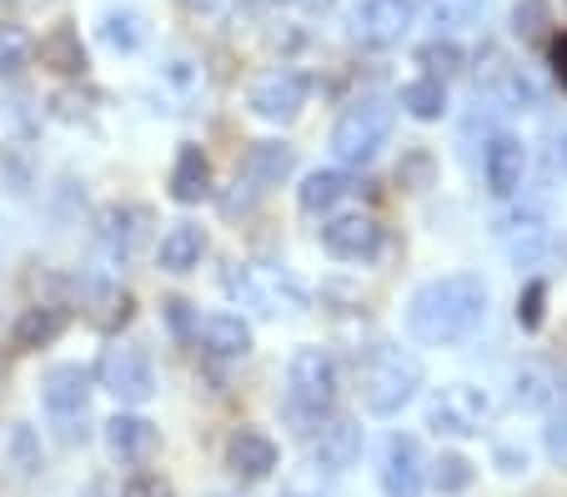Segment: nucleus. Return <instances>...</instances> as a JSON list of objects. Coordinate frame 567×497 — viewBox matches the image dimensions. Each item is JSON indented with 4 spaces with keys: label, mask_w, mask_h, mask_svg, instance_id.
<instances>
[{
    "label": "nucleus",
    "mask_w": 567,
    "mask_h": 497,
    "mask_svg": "<svg viewBox=\"0 0 567 497\" xmlns=\"http://www.w3.org/2000/svg\"><path fill=\"white\" fill-rule=\"evenodd\" d=\"M151 241V211L146 206H111L96 217V247L106 251V261H136Z\"/></svg>",
    "instance_id": "11"
},
{
    "label": "nucleus",
    "mask_w": 567,
    "mask_h": 497,
    "mask_svg": "<svg viewBox=\"0 0 567 497\" xmlns=\"http://www.w3.org/2000/svg\"><path fill=\"white\" fill-rule=\"evenodd\" d=\"M543 453L553 457V467H563V473H567V412H557V417L547 422V433H543Z\"/></svg>",
    "instance_id": "38"
},
{
    "label": "nucleus",
    "mask_w": 567,
    "mask_h": 497,
    "mask_svg": "<svg viewBox=\"0 0 567 497\" xmlns=\"http://www.w3.org/2000/svg\"><path fill=\"white\" fill-rule=\"evenodd\" d=\"M527 176V146L513 131H493L487 136V152H482V182L493 196H517Z\"/></svg>",
    "instance_id": "15"
},
{
    "label": "nucleus",
    "mask_w": 567,
    "mask_h": 497,
    "mask_svg": "<svg viewBox=\"0 0 567 497\" xmlns=\"http://www.w3.org/2000/svg\"><path fill=\"white\" fill-rule=\"evenodd\" d=\"M321 247L332 251L337 261H372L382 251V221L367 211H337L321 227Z\"/></svg>",
    "instance_id": "14"
},
{
    "label": "nucleus",
    "mask_w": 567,
    "mask_h": 497,
    "mask_svg": "<svg viewBox=\"0 0 567 497\" xmlns=\"http://www.w3.org/2000/svg\"><path fill=\"white\" fill-rule=\"evenodd\" d=\"M417 15H422V0H357L352 35L367 51H392V45L408 41Z\"/></svg>",
    "instance_id": "10"
},
{
    "label": "nucleus",
    "mask_w": 567,
    "mask_h": 497,
    "mask_svg": "<svg viewBox=\"0 0 567 497\" xmlns=\"http://www.w3.org/2000/svg\"><path fill=\"white\" fill-rule=\"evenodd\" d=\"M81 312L96 332H116L131 322V292L121 281H86V297H81Z\"/></svg>",
    "instance_id": "22"
},
{
    "label": "nucleus",
    "mask_w": 567,
    "mask_h": 497,
    "mask_svg": "<svg viewBox=\"0 0 567 497\" xmlns=\"http://www.w3.org/2000/svg\"><path fill=\"white\" fill-rule=\"evenodd\" d=\"M497 463H503V473H527V453H513V447H503V453H497Z\"/></svg>",
    "instance_id": "43"
},
{
    "label": "nucleus",
    "mask_w": 567,
    "mask_h": 497,
    "mask_svg": "<svg viewBox=\"0 0 567 497\" xmlns=\"http://www.w3.org/2000/svg\"><path fill=\"white\" fill-rule=\"evenodd\" d=\"M547 392H553V367H543V362H523V367H517V377H513L517 407L547 412Z\"/></svg>",
    "instance_id": "31"
},
{
    "label": "nucleus",
    "mask_w": 567,
    "mask_h": 497,
    "mask_svg": "<svg viewBox=\"0 0 567 497\" xmlns=\"http://www.w3.org/2000/svg\"><path fill=\"white\" fill-rule=\"evenodd\" d=\"M553 76L563 81V91H567V31L553 41Z\"/></svg>",
    "instance_id": "42"
},
{
    "label": "nucleus",
    "mask_w": 567,
    "mask_h": 497,
    "mask_svg": "<svg viewBox=\"0 0 567 497\" xmlns=\"http://www.w3.org/2000/svg\"><path fill=\"white\" fill-rule=\"evenodd\" d=\"M61 327H65V307H25V317H21L11 342H16V352H31V346L61 336Z\"/></svg>",
    "instance_id": "28"
},
{
    "label": "nucleus",
    "mask_w": 567,
    "mask_h": 497,
    "mask_svg": "<svg viewBox=\"0 0 567 497\" xmlns=\"http://www.w3.org/2000/svg\"><path fill=\"white\" fill-rule=\"evenodd\" d=\"M96 382L116 402H126V407H141V402L156 397V367H151L146 346H136V342L106 346V352H101V362H96Z\"/></svg>",
    "instance_id": "8"
},
{
    "label": "nucleus",
    "mask_w": 567,
    "mask_h": 497,
    "mask_svg": "<svg viewBox=\"0 0 567 497\" xmlns=\"http://www.w3.org/2000/svg\"><path fill=\"white\" fill-rule=\"evenodd\" d=\"M202 257H206V231L196 227V221H176V227L156 241V267L176 271V277H182V271H196Z\"/></svg>",
    "instance_id": "23"
},
{
    "label": "nucleus",
    "mask_w": 567,
    "mask_h": 497,
    "mask_svg": "<svg viewBox=\"0 0 567 497\" xmlns=\"http://www.w3.org/2000/svg\"><path fill=\"white\" fill-rule=\"evenodd\" d=\"M291 166H297L291 146H281V141H257V146L247 152V162H241V172H236V186L271 191V186H281L291 176Z\"/></svg>",
    "instance_id": "20"
},
{
    "label": "nucleus",
    "mask_w": 567,
    "mask_h": 497,
    "mask_svg": "<svg viewBox=\"0 0 567 497\" xmlns=\"http://www.w3.org/2000/svg\"><path fill=\"white\" fill-rule=\"evenodd\" d=\"M31 61H35L31 31H25V25H16V21H0V81H16Z\"/></svg>",
    "instance_id": "29"
},
{
    "label": "nucleus",
    "mask_w": 567,
    "mask_h": 497,
    "mask_svg": "<svg viewBox=\"0 0 567 497\" xmlns=\"http://www.w3.org/2000/svg\"><path fill=\"white\" fill-rule=\"evenodd\" d=\"M226 467L236 477H247V483H261L277 467V443L267 433H257V427H236L231 443H226Z\"/></svg>",
    "instance_id": "19"
},
{
    "label": "nucleus",
    "mask_w": 567,
    "mask_h": 497,
    "mask_svg": "<svg viewBox=\"0 0 567 497\" xmlns=\"http://www.w3.org/2000/svg\"><path fill=\"white\" fill-rule=\"evenodd\" d=\"M362 196V182L347 172H311L307 182H301L297 191V206L307 211V217H337L347 201H357Z\"/></svg>",
    "instance_id": "18"
},
{
    "label": "nucleus",
    "mask_w": 567,
    "mask_h": 497,
    "mask_svg": "<svg viewBox=\"0 0 567 497\" xmlns=\"http://www.w3.org/2000/svg\"><path fill=\"white\" fill-rule=\"evenodd\" d=\"M362 457V427L352 417H327L321 433H311V463L321 473H347Z\"/></svg>",
    "instance_id": "17"
},
{
    "label": "nucleus",
    "mask_w": 567,
    "mask_h": 497,
    "mask_svg": "<svg viewBox=\"0 0 567 497\" xmlns=\"http://www.w3.org/2000/svg\"><path fill=\"white\" fill-rule=\"evenodd\" d=\"M482 322H487V287H482V277H467V271L427 281L408 302V332L422 346H457Z\"/></svg>",
    "instance_id": "1"
},
{
    "label": "nucleus",
    "mask_w": 567,
    "mask_h": 497,
    "mask_svg": "<svg viewBox=\"0 0 567 497\" xmlns=\"http://www.w3.org/2000/svg\"><path fill=\"white\" fill-rule=\"evenodd\" d=\"M377 477H382V493L386 497H422V487H427V463H422L417 437H408V433L386 437Z\"/></svg>",
    "instance_id": "13"
},
{
    "label": "nucleus",
    "mask_w": 567,
    "mask_h": 497,
    "mask_svg": "<svg viewBox=\"0 0 567 497\" xmlns=\"http://www.w3.org/2000/svg\"><path fill=\"white\" fill-rule=\"evenodd\" d=\"M543 307H547V281L533 277L523 287V297H517V322H523L527 332H537V327H543Z\"/></svg>",
    "instance_id": "36"
},
{
    "label": "nucleus",
    "mask_w": 567,
    "mask_h": 497,
    "mask_svg": "<svg viewBox=\"0 0 567 497\" xmlns=\"http://www.w3.org/2000/svg\"><path fill=\"white\" fill-rule=\"evenodd\" d=\"M247 106H251V116L271 121V126H287L307 106V76H297V71H267V76L251 81Z\"/></svg>",
    "instance_id": "12"
},
{
    "label": "nucleus",
    "mask_w": 567,
    "mask_h": 497,
    "mask_svg": "<svg viewBox=\"0 0 567 497\" xmlns=\"http://www.w3.org/2000/svg\"><path fill=\"white\" fill-rule=\"evenodd\" d=\"M0 457L16 467V477H35V473H41V443H35V433L25 427V422H11V427H6Z\"/></svg>",
    "instance_id": "30"
},
{
    "label": "nucleus",
    "mask_w": 567,
    "mask_h": 497,
    "mask_svg": "<svg viewBox=\"0 0 567 497\" xmlns=\"http://www.w3.org/2000/svg\"><path fill=\"white\" fill-rule=\"evenodd\" d=\"M206 196H212V162L202 156V146H182V156L172 166V201L196 206Z\"/></svg>",
    "instance_id": "24"
},
{
    "label": "nucleus",
    "mask_w": 567,
    "mask_h": 497,
    "mask_svg": "<svg viewBox=\"0 0 567 497\" xmlns=\"http://www.w3.org/2000/svg\"><path fill=\"white\" fill-rule=\"evenodd\" d=\"M271 6H281V11H297V15H321L332 0H271Z\"/></svg>",
    "instance_id": "41"
},
{
    "label": "nucleus",
    "mask_w": 567,
    "mask_h": 497,
    "mask_svg": "<svg viewBox=\"0 0 567 497\" xmlns=\"http://www.w3.org/2000/svg\"><path fill=\"white\" fill-rule=\"evenodd\" d=\"M291 497H307V493H291Z\"/></svg>",
    "instance_id": "46"
},
{
    "label": "nucleus",
    "mask_w": 567,
    "mask_h": 497,
    "mask_svg": "<svg viewBox=\"0 0 567 497\" xmlns=\"http://www.w3.org/2000/svg\"><path fill=\"white\" fill-rule=\"evenodd\" d=\"M497 241L507 247L517 271H543L547 261L557 257V237L547 227V217L537 206H523V211H503L497 217Z\"/></svg>",
    "instance_id": "9"
},
{
    "label": "nucleus",
    "mask_w": 567,
    "mask_h": 497,
    "mask_svg": "<svg viewBox=\"0 0 567 497\" xmlns=\"http://www.w3.org/2000/svg\"><path fill=\"white\" fill-rule=\"evenodd\" d=\"M221 287L236 307H247L257 317H297L307 312V287L281 267H261V261H231L221 271Z\"/></svg>",
    "instance_id": "3"
},
{
    "label": "nucleus",
    "mask_w": 567,
    "mask_h": 497,
    "mask_svg": "<svg viewBox=\"0 0 567 497\" xmlns=\"http://www.w3.org/2000/svg\"><path fill=\"white\" fill-rule=\"evenodd\" d=\"M86 402H91V372L81 367V362H61V367H51L41 377V407L51 412V422L61 427L65 443H75V437H86Z\"/></svg>",
    "instance_id": "7"
},
{
    "label": "nucleus",
    "mask_w": 567,
    "mask_h": 497,
    "mask_svg": "<svg viewBox=\"0 0 567 497\" xmlns=\"http://www.w3.org/2000/svg\"><path fill=\"white\" fill-rule=\"evenodd\" d=\"M86 497H106V493H86Z\"/></svg>",
    "instance_id": "45"
},
{
    "label": "nucleus",
    "mask_w": 567,
    "mask_h": 497,
    "mask_svg": "<svg viewBox=\"0 0 567 497\" xmlns=\"http://www.w3.org/2000/svg\"><path fill=\"white\" fill-rule=\"evenodd\" d=\"M392 121H396L392 101H382V96L352 101V106L342 111V121L332 126V156L342 166H367L386 146V136H392Z\"/></svg>",
    "instance_id": "4"
},
{
    "label": "nucleus",
    "mask_w": 567,
    "mask_h": 497,
    "mask_svg": "<svg viewBox=\"0 0 567 497\" xmlns=\"http://www.w3.org/2000/svg\"><path fill=\"white\" fill-rule=\"evenodd\" d=\"M161 447V433H156V422L136 417V412H116V417L106 422V453L116 457V463L126 467H141L151 463Z\"/></svg>",
    "instance_id": "16"
},
{
    "label": "nucleus",
    "mask_w": 567,
    "mask_h": 497,
    "mask_svg": "<svg viewBox=\"0 0 567 497\" xmlns=\"http://www.w3.org/2000/svg\"><path fill=\"white\" fill-rule=\"evenodd\" d=\"M337 387H342V377H337V362L327 346H297V358H291L287 367V397L291 407L301 412V417H327L337 402Z\"/></svg>",
    "instance_id": "5"
},
{
    "label": "nucleus",
    "mask_w": 567,
    "mask_h": 497,
    "mask_svg": "<svg viewBox=\"0 0 567 497\" xmlns=\"http://www.w3.org/2000/svg\"><path fill=\"white\" fill-rule=\"evenodd\" d=\"M547 412H553V417H557V412H567V367H563V372L553 367V392H547Z\"/></svg>",
    "instance_id": "40"
},
{
    "label": "nucleus",
    "mask_w": 567,
    "mask_h": 497,
    "mask_svg": "<svg viewBox=\"0 0 567 497\" xmlns=\"http://www.w3.org/2000/svg\"><path fill=\"white\" fill-rule=\"evenodd\" d=\"M196 342H202L206 358L236 362L251 352V327L236 312H216V317H206V322H196Z\"/></svg>",
    "instance_id": "21"
},
{
    "label": "nucleus",
    "mask_w": 567,
    "mask_h": 497,
    "mask_svg": "<svg viewBox=\"0 0 567 497\" xmlns=\"http://www.w3.org/2000/svg\"><path fill=\"white\" fill-rule=\"evenodd\" d=\"M216 497H226V493H216Z\"/></svg>",
    "instance_id": "47"
},
{
    "label": "nucleus",
    "mask_w": 567,
    "mask_h": 497,
    "mask_svg": "<svg viewBox=\"0 0 567 497\" xmlns=\"http://www.w3.org/2000/svg\"><path fill=\"white\" fill-rule=\"evenodd\" d=\"M427 477H432V487H437L442 497H452V493H467L472 477H477V467H472L462 453H442L437 463H432Z\"/></svg>",
    "instance_id": "32"
},
{
    "label": "nucleus",
    "mask_w": 567,
    "mask_h": 497,
    "mask_svg": "<svg viewBox=\"0 0 567 497\" xmlns=\"http://www.w3.org/2000/svg\"><path fill=\"white\" fill-rule=\"evenodd\" d=\"M146 15L136 11V6H111V11H101V41H106V51H141L146 45Z\"/></svg>",
    "instance_id": "25"
},
{
    "label": "nucleus",
    "mask_w": 567,
    "mask_h": 497,
    "mask_svg": "<svg viewBox=\"0 0 567 497\" xmlns=\"http://www.w3.org/2000/svg\"><path fill=\"white\" fill-rule=\"evenodd\" d=\"M417 61L427 65V76H452L462 65V51L457 45H447V41H432V45H422L417 51Z\"/></svg>",
    "instance_id": "37"
},
{
    "label": "nucleus",
    "mask_w": 567,
    "mask_h": 497,
    "mask_svg": "<svg viewBox=\"0 0 567 497\" xmlns=\"http://www.w3.org/2000/svg\"><path fill=\"white\" fill-rule=\"evenodd\" d=\"M513 31L523 35V41H543L547 35V0H517Z\"/></svg>",
    "instance_id": "35"
},
{
    "label": "nucleus",
    "mask_w": 567,
    "mask_h": 497,
    "mask_svg": "<svg viewBox=\"0 0 567 497\" xmlns=\"http://www.w3.org/2000/svg\"><path fill=\"white\" fill-rule=\"evenodd\" d=\"M422 387V362L412 358L408 346L396 342H377L367 346V358L357 362V397L372 417H396Z\"/></svg>",
    "instance_id": "2"
},
{
    "label": "nucleus",
    "mask_w": 567,
    "mask_h": 497,
    "mask_svg": "<svg viewBox=\"0 0 567 497\" xmlns=\"http://www.w3.org/2000/svg\"><path fill=\"white\" fill-rule=\"evenodd\" d=\"M186 6H192V11H216L221 0H186Z\"/></svg>",
    "instance_id": "44"
},
{
    "label": "nucleus",
    "mask_w": 567,
    "mask_h": 497,
    "mask_svg": "<svg viewBox=\"0 0 567 497\" xmlns=\"http://www.w3.org/2000/svg\"><path fill=\"white\" fill-rule=\"evenodd\" d=\"M121 497H172V483L161 473H141V477H131Z\"/></svg>",
    "instance_id": "39"
},
{
    "label": "nucleus",
    "mask_w": 567,
    "mask_h": 497,
    "mask_svg": "<svg viewBox=\"0 0 567 497\" xmlns=\"http://www.w3.org/2000/svg\"><path fill=\"white\" fill-rule=\"evenodd\" d=\"M396 106L408 111L412 121H442V116H447V86H442V76L408 81V86H402V96H396Z\"/></svg>",
    "instance_id": "26"
},
{
    "label": "nucleus",
    "mask_w": 567,
    "mask_h": 497,
    "mask_svg": "<svg viewBox=\"0 0 567 497\" xmlns=\"http://www.w3.org/2000/svg\"><path fill=\"white\" fill-rule=\"evenodd\" d=\"M422 11H427L432 31L452 35V31H467V25H477L482 11H487V0H422Z\"/></svg>",
    "instance_id": "27"
},
{
    "label": "nucleus",
    "mask_w": 567,
    "mask_h": 497,
    "mask_svg": "<svg viewBox=\"0 0 567 497\" xmlns=\"http://www.w3.org/2000/svg\"><path fill=\"white\" fill-rule=\"evenodd\" d=\"M41 61L51 65V71H81V45H75L71 31H55L51 41H41Z\"/></svg>",
    "instance_id": "34"
},
{
    "label": "nucleus",
    "mask_w": 567,
    "mask_h": 497,
    "mask_svg": "<svg viewBox=\"0 0 567 497\" xmlns=\"http://www.w3.org/2000/svg\"><path fill=\"white\" fill-rule=\"evenodd\" d=\"M543 176L547 182L567 176V116L543 131Z\"/></svg>",
    "instance_id": "33"
},
{
    "label": "nucleus",
    "mask_w": 567,
    "mask_h": 497,
    "mask_svg": "<svg viewBox=\"0 0 567 497\" xmlns=\"http://www.w3.org/2000/svg\"><path fill=\"white\" fill-rule=\"evenodd\" d=\"M493 397L472 382H447V387L432 392L427 402V427L437 437H477L487 422H493Z\"/></svg>",
    "instance_id": "6"
}]
</instances>
